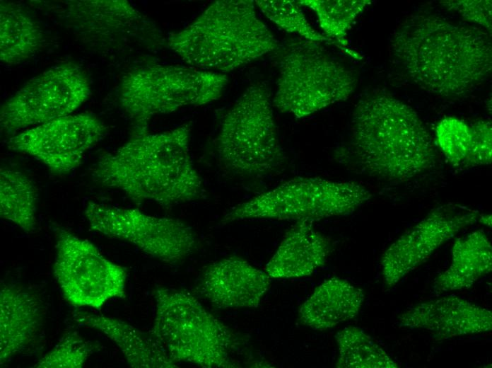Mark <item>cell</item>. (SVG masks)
Returning a JSON list of instances; mask_svg holds the SVG:
<instances>
[{
	"mask_svg": "<svg viewBox=\"0 0 492 368\" xmlns=\"http://www.w3.org/2000/svg\"><path fill=\"white\" fill-rule=\"evenodd\" d=\"M91 94L81 67L64 62L30 79L3 103L1 132L12 134L30 126L71 115Z\"/></svg>",
	"mask_w": 492,
	"mask_h": 368,
	"instance_id": "cell-12",
	"label": "cell"
},
{
	"mask_svg": "<svg viewBox=\"0 0 492 368\" xmlns=\"http://www.w3.org/2000/svg\"><path fill=\"white\" fill-rule=\"evenodd\" d=\"M310 221H298L286 233L265 266L271 278L310 275L327 260L331 242Z\"/></svg>",
	"mask_w": 492,
	"mask_h": 368,
	"instance_id": "cell-20",
	"label": "cell"
},
{
	"mask_svg": "<svg viewBox=\"0 0 492 368\" xmlns=\"http://www.w3.org/2000/svg\"><path fill=\"white\" fill-rule=\"evenodd\" d=\"M469 125L454 116L443 118L435 127V141L440 150L454 166H461L470 148Z\"/></svg>",
	"mask_w": 492,
	"mask_h": 368,
	"instance_id": "cell-29",
	"label": "cell"
},
{
	"mask_svg": "<svg viewBox=\"0 0 492 368\" xmlns=\"http://www.w3.org/2000/svg\"><path fill=\"white\" fill-rule=\"evenodd\" d=\"M272 106L267 85L255 82L227 111L215 141L218 161L226 171L262 180L284 169L286 156Z\"/></svg>",
	"mask_w": 492,
	"mask_h": 368,
	"instance_id": "cell-6",
	"label": "cell"
},
{
	"mask_svg": "<svg viewBox=\"0 0 492 368\" xmlns=\"http://www.w3.org/2000/svg\"><path fill=\"white\" fill-rule=\"evenodd\" d=\"M297 2L316 13L326 36L339 47L347 45V30L356 18L371 4L369 0H300Z\"/></svg>",
	"mask_w": 492,
	"mask_h": 368,
	"instance_id": "cell-26",
	"label": "cell"
},
{
	"mask_svg": "<svg viewBox=\"0 0 492 368\" xmlns=\"http://www.w3.org/2000/svg\"><path fill=\"white\" fill-rule=\"evenodd\" d=\"M155 317L150 333L170 357L204 368L240 367L233 358L235 333L184 290L157 287L152 291Z\"/></svg>",
	"mask_w": 492,
	"mask_h": 368,
	"instance_id": "cell-5",
	"label": "cell"
},
{
	"mask_svg": "<svg viewBox=\"0 0 492 368\" xmlns=\"http://www.w3.org/2000/svg\"><path fill=\"white\" fill-rule=\"evenodd\" d=\"M192 127L187 122L165 132L131 134L122 146L99 159L93 180L138 205L153 202L169 207L205 198L203 180L190 154Z\"/></svg>",
	"mask_w": 492,
	"mask_h": 368,
	"instance_id": "cell-3",
	"label": "cell"
},
{
	"mask_svg": "<svg viewBox=\"0 0 492 368\" xmlns=\"http://www.w3.org/2000/svg\"><path fill=\"white\" fill-rule=\"evenodd\" d=\"M53 275L67 302L100 309L108 300L124 298L127 272L105 258L88 240L55 228Z\"/></svg>",
	"mask_w": 492,
	"mask_h": 368,
	"instance_id": "cell-10",
	"label": "cell"
},
{
	"mask_svg": "<svg viewBox=\"0 0 492 368\" xmlns=\"http://www.w3.org/2000/svg\"><path fill=\"white\" fill-rule=\"evenodd\" d=\"M479 215V210L455 202L432 209L385 251L381 266L385 286L396 285L443 244L478 222Z\"/></svg>",
	"mask_w": 492,
	"mask_h": 368,
	"instance_id": "cell-15",
	"label": "cell"
},
{
	"mask_svg": "<svg viewBox=\"0 0 492 368\" xmlns=\"http://www.w3.org/2000/svg\"><path fill=\"white\" fill-rule=\"evenodd\" d=\"M73 321L78 325L99 330L112 341L133 368H173L177 363L148 331L144 332L116 318L76 311Z\"/></svg>",
	"mask_w": 492,
	"mask_h": 368,
	"instance_id": "cell-19",
	"label": "cell"
},
{
	"mask_svg": "<svg viewBox=\"0 0 492 368\" xmlns=\"http://www.w3.org/2000/svg\"><path fill=\"white\" fill-rule=\"evenodd\" d=\"M336 156L353 171L390 183L413 180L438 161L432 137L415 110L382 91L357 102L348 140Z\"/></svg>",
	"mask_w": 492,
	"mask_h": 368,
	"instance_id": "cell-2",
	"label": "cell"
},
{
	"mask_svg": "<svg viewBox=\"0 0 492 368\" xmlns=\"http://www.w3.org/2000/svg\"><path fill=\"white\" fill-rule=\"evenodd\" d=\"M84 214L90 228L103 236L131 243L144 253L169 265L177 264L197 251L198 238L185 222L88 202Z\"/></svg>",
	"mask_w": 492,
	"mask_h": 368,
	"instance_id": "cell-11",
	"label": "cell"
},
{
	"mask_svg": "<svg viewBox=\"0 0 492 368\" xmlns=\"http://www.w3.org/2000/svg\"><path fill=\"white\" fill-rule=\"evenodd\" d=\"M66 14L76 34L101 48L166 46L167 38L156 24L128 1H71Z\"/></svg>",
	"mask_w": 492,
	"mask_h": 368,
	"instance_id": "cell-13",
	"label": "cell"
},
{
	"mask_svg": "<svg viewBox=\"0 0 492 368\" xmlns=\"http://www.w3.org/2000/svg\"><path fill=\"white\" fill-rule=\"evenodd\" d=\"M399 325L428 331L437 340L482 333L492 329L490 310L456 296L418 303L398 316Z\"/></svg>",
	"mask_w": 492,
	"mask_h": 368,
	"instance_id": "cell-17",
	"label": "cell"
},
{
	"mask_svg": "<svg viewBox=\"0 0 492 368\" xmlns=\"http://www.w3.org/2000/svg\"><path fill=\"white\" fill-rule=\"evenodd\" d=\"M43 35L39 25L21 5L0 3V59L18 64L33 57L42 47Z\"/></svg>",
	"mask_w": 492,
	"mask_h": 368,
	"instance_id": "cell-23",
	"label": "cell"
},
{
	"mask_svg": "<svg viewBox=\"0 0 492 368\" xmlns=\"http://www.w3.org/2000/svg\"><path fill=\"white\" fill-rule=\"evenodd\" d=\"M363 290L344 279L334 277L324 281L300 306L302 324L315 330H325L354 318L364 301Z\"/></svg>",
	"mask_w": 492,
	"mask_h": 368,
	"instance_id": "cell-21",
	"label": "cell"
},
{
	"mask_svg": "<svg viewBox=\"0 0 492 368\" xmlns=\"http://www.w3.org/2000/svg\"><path fill=\"white\" fill-rule=\"evenodd\" d=\"M356 182L295 177L230 209L221 223L250 219L315 222L350 214L371 197Z\"/></svg>",
	"mask_w": 492,
	"mask_h": 368,
	"instance_id": "cell-9",
	"label": "cell"
},
{
	"mask_svg": "<svg viewBox=\"0 0 492 368\" xmlns=\"http://www.w3.org/2000/svg\"><path fill=\"white\" fill-rule=\"evenodd\" d=\"M45 309L40 296L18 283L0 289V364L30 347L41 336Z\"/></svg>",
	"mask_w": 492,
	"mask_h": 368,
	"instance_id": "cell-18",
	"label": "cell"
},
{
	"mask_svg": "<svg viewBox=\"0 0 492 368\" xmlns=\"http://www.w3.org/2000/svg\"><path fill=\"white\" fill-rule=\"evenodd\" d=\"M472 139L469 153L461 166L468 168L486 166L492 161V125L478 120L469 125Z\"/></svg>",
	"mask_w": 492,
	"mask_h": 368,
	"instance_id": "cell-30",
	"label": "cell"
},
{
	"mask_svg": "<svg viewBox=\"0 0 492 368\" xmlns=\"http://www.w3.org/2000/svg\"><path fill=\"white\" fill-rule=\"evenodd\" d=\"M338 368H397L399 366L370 335L358 327L349 326L336 335Z\"/></svg>",
	"mask_w": 492,
	"mask_h": 368,
	"instance_id": "cell-25",
	"label": "cell"
},
{
	"mask_svg": "<svg viewBox=\"0 0 492 368\" xmlns=\"http://www.w3.org/2000/svg\"><path fill=\"white\" fill-rule=\"evenodd\" d=\"M106 127L94 115H69L36 125L13 135L7 147L27 154L57 175L78 167L86 154L105 135Z\"/></svg>",
	"mask_w": 492,
	"mask_h": 368,
	"instance_id": "cell-14",
	"label": "cell"
},
{
	"mask_svg": "<svg viewBox=\"0 0 492 368\" xmlns=\"http://www.w3.org/2000/svg\"><path fill=\"white\" fill-rule=\"evenodd\" d=\"M491 214H482L479 215L478 222H480L481 224L487 226H491Z\"/></svg>",
	"mask_w": 492,
	"mask_h": 368,
	"instance_id": "cell-32",
	"label": "cell"
},
{
	"mask_svg": "<svg viewBox=\"0 0 492 368\" xmlns=\"http://www.w3.org/2000/svg\"><path fill=\"white\" fill-rule=\"evenodd\" d=\"M255 6L252 0L215 1L186 28L170 35L166 46L192 67L236 69L279 47Z\"/></svg>",
	"mask_w": 492,
	"mask_h": 368,
	"instance_id": "cell-4",
	"label": "cell"
},
{
	"mask_svg": "<svg viewBox=\"0 0 492 368\" xmlns=\"http://www.w3.org/2000/svg\"><path fill=\"white\" fill-rule=\"evenodd\" d=\"M492 270V247L486 234L475 231L456 240L449 268L433 282L436 294L471 287Z\"/></svg>",
	"mask_w": 492,
	"mask_h": 368,
	"instance_id": "cell-22",
	"label": "cell"
},
{
	"mask_svg": "<svg viewBox=\"0 0 492 368\" xmlns=\"http://www.w3.org/2000/svg\"><path fill=\"white\" fill-rule=\"evenodd\" d=\"M270 286L271 277L265 271L231 256L206 265L195 290L217 308H257Z\"/></svg>",
	"mask_w": 492,
	"mask_h": 368,
	"instance_id": "cell-16",
	"label": "cell"
},
{
	"mask_svg": "<svg viewBox=\"0 0 492 368\" xmlns=\"http://www.w3.org/2000/svg\"><path fill=\"white\" fill-rule=\"evenodd\" d=\"M95 345L75 331L68 332L33 367L81 368L94 352Z\"/></svg>",
	"mask_w": 492,
	"mask_h": 368,
	"instance_id": "cell-28",
	"label": "cell"
},
{
	"mask_svg": "<svg viewBox=\"0 0 492 368\" xmlns=\"http://www.w3.org/2000/svg\"><path fill=\"white\" fill-rule=\"evenodd\" d=\"M447 10L459 13L464 19L483 26L488 33L492 30L491 0L441 1Z\"/></svg>",
	"mask_w": 492,
	"mask_h": 368,
	"instance_id": "cell-31",
	"label": "cell"
},
{
	"mask_svg": "<svg viewBox=\"0 0 492 368\" xmlns=\"http://www.w3.org/2000/svg\"><path fill=\"white\" fill-rule=\"evenodd\" d=\"M37 189L25 173L11 168L0 169V215L28 233L37 226Z\"/></svg>",
	"mask_w": 492,
	"mask_h": 368,
	"instance_id": "cell-24",
	"label": "cell"
},
{
	"mask_svg": "<svg viewBox=\"0 0 492 368\" xmlns=\"http://www.w3.org/2000/svg\"><path fill=\"white\" fill-rule=\"evenodd\" d=\"M278 64L272 105L297 118L347 100L357 86L354 72L321 42L303 38L287 41L281 48Z\"/></svg>",
	"mask_w": 492,
	"mask_h": 368,
	"instance_id": "cell-8",
	"label": "cell"
},
{
	"mask_svg": "<svg viewBox=\"0 0 492 368\" xmlns=\"http://www.w3.org/2000/svg\"><path fill=\"white\" fill-rule=\"evenodd\" d=\"M228 81L223 73L192 66H148L123 77L119 101L131 122V134H143L155 116L217 100Z\"/></svg>",
	"mask_w": 492,
	"mask_h": 368,
	"instance_id": "cell-7",
	"label": "cell"
},
{
	"mask_svg": "<svg viewBox=\"0 0 492 368\" xmlns=\"http://www.w3.org/2000/svg\"><path fill=\"white\" fill-rule=\"evenodd\" d=\"M255 5L270 21L287 32L296 33L311 41L337 44L316 31L308 22L297 1L256 0Z\"/></svg>",
	"mask_w": 492,
	"mask_h": 368,
	"instance_id": "cell-27",
	"label": "cell"
},
{
	"mask_svg": "<svg viewBox=\"0 0 492 368\" xmlns=\"http://www.w3.org/2000/svg\"><path fill=\"white\" fill-rule=\"evenodd\" d=\"M389 49L392 63L405 77L441 97L466 96L492 71L488 33L430 12L406 17L394 30Z\"/></svg>",
	"mask_w": 492,
	"mask_h": 368,
	"instance_id": "cell-1",
	"label": "cell"
}]
</instances>
